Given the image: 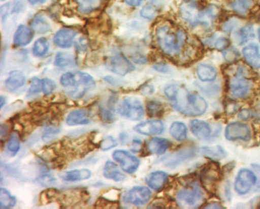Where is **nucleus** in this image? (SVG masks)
Masks as SVG:
<instances>
[{"label": "nucleus", "instance_id": "nucleus-1", "mask_svg": "<svg viewBox=\"0 0 260 209\" xmlns=\"http://www.w3.org/2000/svg\"><path fill=\"white\" fill-rule=\"evenodd\" d=\"M155 37L162 53L175 56L181 53L185 43L186 35L181 29L174 31L170 26H159L155 31Z\"/></svg>", "mask_w": 260, "mask_h": 209}, {"label": "nucleus", "instance_id": "nucleus-49", "mask_svg": "<svg viewBox=\"0 0 260 209\" xmlns=\"http://www.w3.org/2000/svg\"><path fill=\"white\" fill-rule=\"evenodd\" d=\"M0 100H1V104H0V107L3 108L4 105H5L6 102H7V100H6V97L4 96H1L0 97Z\"/></svg>", "mask_w": 260, "mask_h": 209}, {"label": "nucleus", "instance_id": "nucleus-4", "mask_svg": "<svg viewBox=\"0 0 260 209\" xmlns=\"http://www.w3.org/2000/svg\"><path fill=\"white\" fill-rule=\"evenodd\" d=\"M204 201V193L197 184L186 186L177 195L178 204L182 207H200Z\"/></svg>", "mask_w": 260, "mask_h": 209}, {"label": "nucleus", "instance_id": "nucleus-46", "mask_svg": "<svg viewBox=\"0 0 260 209\" xmlns=\"http://www.w3.org/2000/svg\"><path fill=\"white\" fill-rule=\"evenodd\" d=\"M127 5L132 6V7H138L141 5L143 0H124Z\"/></svg>", "mask_w": 260, "mask_h": 209}, {"label": "nucleus", "instance_id": "nucleus-9", "mask_svg": "<svg viewBox=\"0 0 260 209\" xmlns=\"http://www.w3.org/2000/svg\"><path fill=\"white\" fill-rule=\"evenodd\" d=\"M228 88L231 94L235 98H245L251 91L252 83L240 72L236 76L231 78Z\"/></svg>", "mask_w": 260, "mask_h": 209}, {"label": "nucleus", "instance_id": "nucleus-12", "mask_svg": "<svg viewBox=\"0 0 260 209\" xmlns=\"http://www.w3.org/2000/svg\"><path fill=\"white\" fill-rule=\"evenodd\" d=\"M108 68L113 73L120 76H124L135 69L132 62L121 53L114 55L109 59Z\"/></svg>", "mask_w": 260, "mask_h": 209}, {"label": "nucleus", "instance_id": "nucleus-35", "mask_svg": "<svg viewBox=\"0 0 260 209\" xmlns=\"http://www.w3.org/2000/svg\"><path fill=\"white\" fill-rule=\"evenodd\" d=\"M146 109H147V114L152 117L161 116L164 112V107H162V104L158 101H149L146 104Z\"/></svg>", "mask_w": 260, "mask_h": 209}, {"label": "nucleus", "instance_id": "nucleus-26", "mask_svg": "<svg viewBox=\"0 0 260 209\" xmlns=\"http://www.w3.org/2000/svg\"><path fill=\"white\" fill-rule=\"evenodd\" d=\"M78 11L82 14L94 12L103 6V0H75Z\"/></svg>", "mask_w": 260, "mask_h": 209}, {"label": "nucleus", "instance_id": "nucleus-24", "mask_svg": "<svg viewBox=\"0 0 260 209\" xmlns=\"http://www.w3.org/2000/svg\"><path fill=\"white\" fill-rule=\"evenodd\" d=\"M26 78L20 71H12L5 82V85L9 91H15L25 83Z\"/></svg>", "mask_w": 260, "mask_h": 209}, {"label": "nucleus", "instance_id": "nucleus-19", "mask_svg": "<svg viewBox=\"0 0 260 209\" xmlns=\"http://www.w3.org/2000/svg\"><path fill=\"white\" fill-rule=\"evenodd\" d=\"M171 146V142L164 138H152L146 143L147 152L152 155H164Z\"/></svg>", "mask_w": 260, "mask_h": 209}, {"label": "nucleus", "instance_id": "nucleus-36", "mask_svg": "<svg viewBox=\"0 0 260 209\" xmlns=\"http://www.w3.org/2000/svg\"><path fill=\"white\" fill-rule=\"evenodd\" d=\"M7 149L13 155H16L20 151V140L17 133H14L10 135V139L7 143Z\"/></svg>", "mask_w": 260, "mask_h": 209}, {"label": "nucleus", "instance_id": "nucleus-33", "mask_svg": "<svg viewBox=\"0 0 260 209\" xmlns=\"http://www.w3.org/2000/svg\"><path fill=\"white\" fill-rule=\"evenodd\" d=\"M252 6V0H236L232 3V7L234 12L241 16H245L248 14Z\"/></svg>", "mask_w": 260, "mask_h": 209}, {"label": "nucleus", "instance_id": "nucleus-21", "mask_svg": "<svg viewBox=\"0 0 260 209\" xmlns=\"http://www.w3.org/2000/svg\"><path fill=\"white\" fill-rule=\"evenodd\" d=\"M59 176L61 180L67 182H76L88 180L91 176V172L86 168H83L60 172L59 173Z\"/></svg>", "mask_w": 260, "mask_h": 209}, {"label": "nucleus", "instance_id": "nucleus-34", "mask_svg": "<svg viewBox=\"0 0 260 209\" xmlns=\"http://www.w3.org/2000/svg\"><path fill=\"white\" fill-rule=\"evenodd\" d=\"M49 44L47 39L45 38H41V39L36 40L35 43L34 47H33V53L35 56L42 57L45 55L47 54L49 51Z\"/></svg>", "mask_w": 260, "mask_h": 209}, {"label": "nucleus", "instance_id": "nucleus-45", "mask_svg": "<svg viewBox=\"0 0 260 209\" xmlns=\"http://www.w3.org/2000/svg\"><path fill=\"white\" fill-rule=\"evenodd\" d=\"M133 61L135 63L142 64V65H144V64L146 63V62H147L146 58L140 54L135 55L133 57Z\"/></svg>", "mask_w": 260, "mask_h": 209}, {"label": "nucleus", "instance_id": "nucleus-17", "mask_svg": "<svg viewBox=\"0 0 260 209\" xmlns=\"http://www.w3.org/2000/svg\"><path fill=\"white\" fill-rule=\"evenodd\" d=\"M34 30L31 27L26 25L19 26L14 34V45L16 46H25L30 44L34 38Z\"/></svg>", "mask_w": 260, "mask_h": 209}, {"label": "nucleus", "instance_id": "nucleus-28", "mask_svg": "<svg viewBox=\"0 0 260 209\" xmlns=\"http://www.w3.org/2000/svg\"><path fill=\"white\" fill-rule=\"evenodd\" d=\"M31 28L35 33L45 34L51 30V25L46 17L43 14H37L31 21Z\"/></svg>", "mask_w": 260, "mask_h": 209}, {"label": "nucleus", "instance_id": "nucleus-51", "mask_svg": "<svg viewBox=\"0 0 260 209\" xmlns=\"http://www.w3.org/2000/svg\"><path fill=\"white\" fill-rule=\"evenodd\" d=\"M258 40H259V42H260V28L258 29Z\"/></svg>", "mask_w": 260, "mask_h": 209}, {"label": "nucleus", "instance_id": "nucleus-50", "mask_svg": "<svg viewBox=\"0 0 260 209\" xmlns=\"http://www.w3.org/2000/svg\"><path fill=\"white\" fill-rule=\"evenodd\" d=\"M205 207H210V208H220V207H222V206L219 205V204H216V205H211V204H209V205L205 206Z\"/></svg>", "mask_w": 260, "mask_h": 209}, {"label": "nucleus", "instance_id": "nucleus-40", "mask_svg": "<svg viewBox=\"0 0 260 209\" xmlns=\"http://www.w3.org/2000/svg\"><path fill=\"white\" fill-rule=\"evenodd\" d=\"M116 146H117V139H114L113 136H107L102 140L101 143H100V147L104 152L110 150L112 148L115 147Z\"/></svg>", "mask_w": 260, "mask_h": 209}, {"label": "nucleus", "instance_id": "nucleus-7", "mask_svg": "<svg viewBox=\"0 0 260 209\" xmlns=\"http://www.w3.org/2000/svg\"><path fill=\"white\" fill-rule=\"evenodd\" d=\"M225 136L231 141L243 140L248 141L252 137V131L248 125L243 123H232L226 126L225 129Z\"/></svg>", "mask_w": 260, "mask_h": 209}, {"label": "nucleus", "instance_id": "nucleus-10", "mask_svg": "<svg viewBox=\"0 0 260 209\" xmlns=\"http://www.w3.org/2000/svg\"><path fill=\"white\" fill-rule=\"evenodd\" d=\"M152 197L150 189L146 187H135L123 195V201L127 204L141 206L147 204Z\"/></svg>", "mask_w": 260, "mask_h": 209}, {"label": "nucleus", "instance_id": "nucleus-47", "mask_svg": "<svg viewBox=\"0 0 260 209\" xmlns=\"http://www.w3.org/2000/svg\"><path fill=\"white\" fill-rule=\"evenodd\" d=\"M238 117H239V118L242 119V120H247L248 117H250V113H249L248 110H245H245H242L241 111Z\"/></svg>", "mask_w": 260, "mask_h": 209}, {"label": "nucleus", "instance_id": "nucleus-22", "mask_svg": "<svg viewBox=\"0 0 260 209\" xmlns=\"http://www.w3.org/2000/svg\"><path fill=\"white\" fill-rule=\"evenodd\" d=\"M190 128L192 134L200 139H206L211 135L210 125L201 120H193L190 123Z\"/></svg>", "mask_w": 260, "mask_h": 209}, {"label": "nucleus", "instance_id": "nucleus-44", "mask_svg": "<svg viewBox=\"0 0 260 209\" xmlns=\"http://www.w3.org/2000/svg\"><path fill=\"white\" fill-rule=\"evenodd\" d=\"M154 68H155L156 71H158V72H164V73L169 72V68H168V65H164V64L155 65V66H154Z\"/></svg>", "mask_w": 260, "mask_h": 209}, {"label": "nucleus", "instance_id": "nucleus-18", "mask_svg": "<svg viewBox=\"0 0 260 209\" xmlns=\"http://www.w3.org/2000/svg\"><path fill=\"white\" fill-rule=\"evenodd\" d=\"M244 59L249 66L254 68H260L259 48L255 43H251L242 50Z\"/></svg>", "mask_w": 260, "mask_h": 209}, {"label": "nucleus", "instance_id": "nucleus-15", "mask_svg": "<svg viewBox=\"0 0 260 209\" xmlns=\"http://www.w3.org/2000/svg\"><path fill=\"white\" fill-rule=\"evenodd\" d=\"M77 33L75 30L71 28H62L57 33L53 38V42L55 45L63 49H68L71 47L75 40Z\"/></svg>", "mask_w": 260, "mask_h": 209}, {"label": "nucleus", "instance_id": "nucleus-25", "mask_svg": "<svg viewBox=\"0 0 260 209\" xmlns=\"http://www.w3.org/2000/svg\"><path fill=\"white\" fill-rule=\"evenodd\" d=\"M198 77L203 82H212L215 80L217 75L216 68L210 65L202 64L196 69Z\"/></svg>", "mask_w": 260, "mask_h": 209}, {"label": "nucleus", "instance_id": "nucleus-13", "mask_svg": "<svg viewBox=\"0 0 260 209\" xmlns=\"http://www.w3.org/2000/svg\"><path fill=\"white\" fill-rule=\"evenodd\" d=\"M135 131L145 136H155L161 134L164 132V126L162 122L158 119H152L139 123L135 126Z\"/></svg>", "mask_w": 260, "mask_h": 209}, {"label": "nucleus", "instance_id": "nucleus-23", "mask_svg": "<svg viewBox=\"0 0 260 209\" xmlns=\"http://www.w3.org/2000/svg\"><path fill=\"white\" fill-rule=\"evenodd\" d=\"M103 175L107 180H111L116 182L124 181V178H126L125 175L120 172L117 164L111 161H107L106 162L105 166L103 168Z\"/></svg>", "mask_w": 260, "mask_h": 209}, {"label": "nucleus", "instance_id": "nucleus-32", "mask_svg": "<svg viewBox=\"0 0 260 209\" xmlns=\"http://www.w3.org/2000/svg\"><path fill=\"white\" fill-rule=\"evenodd\" d=\"M17 204V199L10 194L7 189H0V207L1 208H10Z\"/></svg>", "mask_w": 260, "mask_h": 209}, {"label": "nucleus", "instance_id": "nucleus-31", "mask_svg": "<svg viewBox=\"0 0 260 209\" xmlns=\"http://www.w3.org/2000/svg\"><path fill=\"white\" fill-rule=\"evenodd\" d=\"M75 59L68 53L59 52L55 57L54 65L58 68H71L75 65Z\"/></svg>", "mask_w": 260, "mask_h": 209}, {"label": "nucleus", "instance_id": "nucleus-20", "mask_svg": "<svg viewBox=\"0 0 260 209\" xmlns=\"http://www.w3.org/2000/svg\"><path fill=\"white\" fill-rule=\"evenodd\" d=\"M168 175L162 171H156L149 174L145 178L146 184L155 191H159L164 188L168 182Z\"/></svg>", "mask_w": 260, "mask_h": 209}, {"label": "nucleus", "instance_id": "nucleus-41", "mask_svg": "<svg viewBox=\"0 0 260 209\" xmlns=\"http://www.w3.org/2000/svg\"><path fill=\"white\" fill-rule=\"evenodd\" d=\"M142 17L147 19H153L156 14L155 7L153 5H146L142 8L141 11Z\"/></svg>", "mask_w": 260, "mask_h": 209}, {"label": "nucleus", "instance_id": "nucleus-16", "mask_svg": "<svg viewBox=\"0 0 260 209\" xmlns=\"http://www.w3.org/2000/svg\"><path fill=\"white\" fill-rule=\"evenodd\" d=\"M67 124L70 126H83L91 123L90 114L85 109H76L71 111L67 117Z\"/></svg>", "mask_w": 260, "mask_h": 209}, {"label": "nucleus", "instance_id": "nucleus-8", "mask_svg": "<svg viewBox=\"0 0 260 209\" xmlns=\"http://www.w3.org/2000/svg\"><path fill=\"white\" fill-rule=\"evenodd\" d=\"M113 158L120 164L122 170L128 174L135 173L140 165L139 159L127 151H115L113 153Z\"/></svg>", "mask_w": 260, "mask_h": 209}, {"label": "nucleus", "instance_id": "nucleus-43", "mask_svg": "<svg viewBox=\"0 0 260 209\" xmlns=\"http://www.w3.org/2000/svg\"><path fill=\"white\" fill-rule=\"evenodd\" d=\"M229 46H230V40L228 38H219V39H216V43H215V47L218 50H224Z\"/></svg>", "mask_w": 260, "mask_h": 209}, {"label": "nucleus", "instance_id": "nucleus-5", "mask_svg": "<svg viewBox=\"0 0 260 209\" xmlns=\"http://www.w3.org/2000/svg\"><path fill=\"white\" fill-rule=\"evenodd\" d=\"M120 115L132 121H139L145 116V109L142 101L137 97H129L123 99L118 109Z\"/></svg>", "mask_w": 260, "mask_h": 209}, {"label": "nucleus", "instance_id": "nucleus-30", "mask_svg": "<svg viewBox=\"0 0 260 209\" xmlns=\"http://www.w3.org/2000/svg\"><path fill=\"white\" fill-rule=\"evenodd\" d=\"M170 133L178 141H184L187 138V128L181 122H174L171 125Z\"/></svg>", "mask_w": 260, "mask_h": 209}, {"label": "nucleus", "instance_id": "nucleus-52", "mask_svg": "<svg viewBox=\"0 0 260 209\" xmlns=\"http://www.w3.org/2000/svg\"><path fill=\"white\" fill-rule=\"evenodd\" d=\"M2 1H5V0H2Z\"/></svg>", "mask_w": 260, "mask_h": 209}, {"label": "nucleus", "instance_id": "nucleus-38", "mask_svg": "<svg viewBox=\"0 0 260 209\" xmlns=\"http://www.w3.org/2000/svg\"><path fill=\"white\" fill-rule=\"evenodd\" d=\"M42 80V87H43V94L46 96L50 95L53 94V91L56 88V83L54 81L52 80L50 78H45Z\"/></svg>", "mask_w": 260, "mask_h": 209}, {"label": "nucleus", "instance_id": "nucleus-39", "mask_svg": "<svg viewBox=\"0 0 260 209\" xmlns=\"http://www.w3.org/2000/svg\"><path fill=\"white\" fill-rule=\"evenodd\" d=\"M41 91H43V87H42V80H40L37 77H34L32 80L30 82V88L27 93V97L28 96L36 95L39 94Z\"/></svg>", "mask_w": 260, "mask_h": 209}, {"label": "nucleus", "instance_id": "nucleus-42", "mask_svg": "<svg viewBox=\"0 0 260 209\" xmlns=\"http://www.w3.org/2000/svg\"><path fill=\"white\" fill-rule=\"evenodd\" d=\"M59 133V129L56 127H48L43 133V139L45 141L50 140L53 139L58 133Z\"/></svg>", "mask_w": 260, "mask_h": 209}, {"label": "nucleus", "instance_id": "nucleus-3", "mask_svg": "<svg viewBox=\"0 0 260 209\" xmlns=\"http://www.w3.org/2000/svg\"><path fill=\"white\" fill-rule=\"evenodd\" d=\"M172 101L174 102V107L185 115H202L207 109V103L203 97L184 91L180 87Z\"/></svg>", "mask_w": 260, "mask_h": 209}, {"label": "nucleus", "instance_id": "nucleus-48", "mask_svg": "<svg viewBox=\"0 0 260 209\" xmlns=\"http://www.w3.org/2000/svg\"><path fill=\"white\" fill-rule=\"evenodd\" d=\"M46 0H28V2L32 5H36V4H44Z\"/></svg>", "mask_w": 260, "mask_h": 209}, {"label": "nucleus", "instance_id": "nucleus-29", "mask_svg": "<svg viewBox=\"0 0 260 209\" xmlns=\"http://www.w3.org/2000/svg\"><path fill=\"white\" fill-rule=\"evenodd\" d=\"M200 153L213 159H223L228 156L226 151L220 146H204L200 148Z\"/></svg>", "mask_w": 260, "mask_h": 209}, {"label": "nucleus", "instance_id": "nucleus-2", "mask_svg": "<svg viewBox=\"0 0 260 209\" xmlns=\"http://www.w3.org/2000/svg\"><path fill=\"white\" fill-rule=\"evenodd\" d=\"M60 83L71 97L81 98L95 86L92 76L85 72H67L60 78Z\"/></svg>", "mask_w": 260, "mask_h": 209}, {"label": "nucleus", "instance_id": "nucleus-27", "mask_svg": "<svg viewBox=\"0 0 260 209\" xmlns=\"http://www.w3.org/2000/svg\"><path fill=\"white\" fill-rule=\"evenodd\" d=\"M219 14H220V7L214 4L209 5L202 11L200 23L205 25L210 26V24H213V21Z\"/></svg>", "mask_w": 260, "mask_h": 209}, {"label": "nucleus", "instance_id": "nucleus-14", "mask_svg": "<svg viewBox=\"0 0 260 209\" xmlns=\"http://www.w3.org/2000/svg\"><path fill=\"white\" fill-rule=\"evenodd\" d=\"M201 180L203 185L209 191L215 188L220 180V172L216 165L210 164L206 166L202 172Z\"/></svg>", "mask_w": 260, "mask_h": 209}, {"label": "nucleus", "instance_id": "nucleus-37", "mask_svg": "<svg viewBox=\"0 0 260 209\" xmlns=\"http://www.w3.org/2000/svg\"><path fill=\"white\" fill-rule=\"evenodd\" d=\"M240 36L241 43H245L249 41L254 38V29L251 25L245 26L242 27L239 33Z\"/></svg>", "mask_w": 260, "mask_h": 209}, {"label": "nucleus", "instance_id": "nucleus-11", "mask_svg": "<svg viewBox=\"0 0 260 209\" xmlns=\"http://www.w3.org/2000/svg\"><path fill=\"white\" fill-rule=\"evenodd\" d=\"M256 181L257 178L253 172L247 168H242L237 175L235 183V191L240 195L246 194L256 184Z\"/></svg>", "mask_w": 260, "mask_h": 209}, {"label": "nucleus", "instance_id": "nucleus-6", "mask_svg": "<svg viewBox=\"0 0 260 209\" xmlns=\"http://www.w3.org/2000/svg\"><path fill=\"white\" fill-rule=\"evenodd\" d=\"M202 11L200 4L196 0H184L179 7V14L184 21L191 26L200 23Z\"/></svg>", "mask_w": 260, "mask_h": 209}]
</instances>
